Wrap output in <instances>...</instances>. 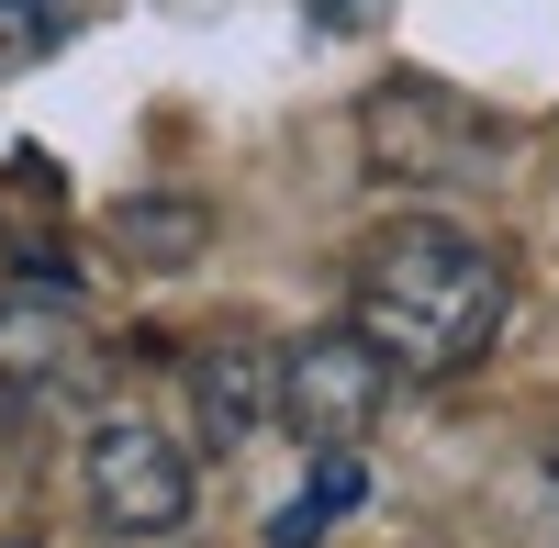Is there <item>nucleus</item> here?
Here are the masks:
<instances>
[{
    "instance_id": "1",
    "label": "nucleus",
    "mask_w": 559,
    "mask_h": 548,
    "mask_svg": "<svg viewBox=\"0 0 559 548\" xmlns=\"http://www.w3.org/2000/svg\"><path fill=\"white\" fill-rule=\"evenodd\" d=\"M503 258L448 213H392L381 236H358V269H347V336L381 358L392 381H459L481 370L492 336H503Z\"/></svg>"
},
{
    "instance_id": "2",
    "label": "nucleus",
    "mask_w": 559,
    "mask_h": 548,
    "mask_svg": "<svg viewBox=\"0 0 559 548\" xmlns=\"http://www.w3.org/2000/svg\"><path fill=\"white\" fill-rule=\"evenodd\" d=\"M79 470H90V515H102L112 537H179L191 526V448H179L168 426H146V415L90 426Z\"/></svg>"
},
{
    "instance_id": "3",
    "label": "nucleus",
    "mask_w": 559,
    "mask_h": 548,
    "mask_svg": "<svg viewBox=\"0 0 559 548\" xmlns=\"http://www.w3.org/2000/svg\"><path fill=\"white\" fill-rule=\"evenodd\" d=\"M381 403H392V370H381V358H369L347 325L280 347V426H292L302 448H358Z\"/></svg>"
},
{
    "instance_id": "4",
    "label": "nucleus",
    "mask_w": 559,
    "mask_h": 548,
    "mask_svg": "<svg viewBox=\"0 0 559 548\" xmlns=\"http://www.w3.org/2000/svg\"><path fill=\"white\" fill-rule=\"evenodd\" d=\"M481 146H492V123L459 112L437 79H392L381 102H369V157H381L392 179H448L459 157H481Z\"/></svg>"
},
{
    "instance_id": "5",
    "label": "nucleus",
    "mask_w": 559,
    "mask_h": 548,
    "mask_svg": "<svg viewBox=\"0 0 559 548\" xmlns=\"http://www.w3.org/2000/svg\"><path fill=\"white\" fill-rule=\"evenodd\" d=\"M57 168L12 157L0 168V291H68V258H57Z\"/></svg>"
},
{
    "instance_id": "6",
    "label": "nucleus",
    "mask_w": 559,
    "mask_h": 548,
    "mask_svg": "<svg viewBox=\"0 0 559 548\" xmlns=\"http://www.w3.org/2000/svg\"><path fill=\"white\" fill-rule=\"evenodd\" d=\"M191 392H202L213 448H236V437H258V426L280 415V358H269V347H247V336H224V347H202V358H191Z\"/></svg>"
},
{
    "instance_id": "7",
    "label": "nucleus",
    "mask_w": 559,
    "mask_h": 548,
    "mask_svg": "<svg viewBox=\"0 0 559 548\" xmlns=\"http://www.w3.org/2000/svg\"><path fill=\"white\" fill-rule=\"evenodd\" d=\"M358 492H369V460H358V448H313V481H302V504L269 515V548H324V526H336Z\"/></svg>"
},
{
    "instance_id": "8",
    "label": "nucleus",
    "mask_w": 559,
    "mask_h": 548,
    "mask_svg": "<svg viewBox=\"0 0 559 548\" xmlns=\"http://www.w3.org/2000/svg\"><path fill=\"white\" fill-rule=\"evenodd\" d=\"M79 12H90V0H0V79L34 68L45 45H68V34H79Z\"/></svg>"
},
{
    "instance_id": "9",
    "label": "nucleus",
    "mask_w": 559,
    "mask_h": 548,
    "mask_svg": "<svg viewBox=\"0 0 559 548\" xmlns=\"http://www.w3.org/2000/svg\"><path fill=\"white\" fill-rule=\"evenodd\" d=\"M112 236L146 247V258H191V247H202V202H123Z\"/></svg>"
},
{
    "instance_id": "10",
    "label": "nucleus",
    "mask_w": 559,
    "mask_h": 548,
    "mask_svg": "<svg viewBox=\"0 0 559 548\" xmlns=\"http://www.w3.org/2000/svg\"><path fill=\"white\" fill-rule=\"evenodd\" d=\"M369 12H381V0H313V23H324V34H358Z\"/></svg>"
},
{
    "instance_id": "11",
    "label": "nucleus",
    "mask_w": 559,
    "mask_h": 548,
    "mask_svg": "<svg viewBox=\"0 0 559 548\" xmlns=\"http://www.w3.org/2000/svg\"><path fill=\"white\" fill-rule=\"evenodd\" d=\"M12 415H23V381H12V370H0V426H12Z\"/></svg>"
},
{
    "instance_id": "12",
    "label": "nucleus",
    "mask_w": 559,
    "mask_h": 548,
    "mask_svg": "<svg viewBox=\"0 0 559 548\" xmlns=\"http://www.w3.org/2000/svg\"><path fill=\"white\" fill-rule=\"evenodd\" d=\"M548 481H559V460H548Z\"/></svg>"
}]
</instances>
